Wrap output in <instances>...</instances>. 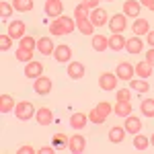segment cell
<instances>
[{
	"label": "cell",
	"instance_id": "cell-1",
	"mask_svg": "<svg viewBox=\"0 0 154 154\" xmlns=\"http://www.w3.org/2000/svg\"><path fill=\"white\" fill-rule=\"evenodd\" d=\"M35 107H33V103H29V101H23V103H19V105L14 107V115L21 119V121H27V119L35 117Z\"/></svg>",
	"mask_w": 154,
	"mask_h": 154
},
{
	"label": "cell",
	"instance_id": "cell-2",
	"mask_svg": "<svg viewBox=\"0 0 154 154\" xmlns=\"http://www.w3.org/2000/svg\"><path fill=\"white\" fill-rule=\"evenodd\" d=\"M134 74H136V66H134V64H130V62H119V64H117L115 76H117L119 80L130 82L131 78H134Z\"/></svg>",
	"mask_w": 154,
	"mask_h": 154
},
{
	"label": "cell",
	"instance_id": "cell-3",
	"mask_svg": "<svg viewBox=\"0 0 154 154\" xmlns=\"http://www.w3.org/2000/svg\"><path fill=\"white\" fill-rule=\"evenodd\" d=\"M125 27H128V17H125V14L119 12V14H115V17H111V21H109L111 33H123Z\"/></svg>",
	"mask_w": 154,
	"mask_h": 154
},
{
	"label": "cell",
	"instance_id": "cell-4",
	"mask_svg": "<svg viewBox=\"0 0 154 154\" xmlns=\"http://www.w3.org/2000/svg\"><path fill=\"white\" fill-rule=\"evenodd\" d=\"M84 148H86V140H84V136H80V134L72 136L70 140H68V150L70 152L80 154V152H84Z\"/></svg>",
	"mask_w": 154,
	"mask_h": 154
},
{
	"label": "cell",
	"instance_id": "cell-5",
	"mask_svg": "<svg viewBox=\"0 0 154 154\" xmlns=\"http://www.w3.org/2000/svg\"><path fill=\"white\" fill-rule=\"evenodd\" d=\"M25 33H27V25L23 23V21H12L11 25H8V35L12 37V39H23Z\"/></svg>",
	"mask_w": 154,
	"mask_h": 154
},
{
	"label": "cell",
	"instance_id": "cell-6",
	"mask_svg": "<svg viewBox=\"0 0 154 154\" xmlns=\"http://www.w3.org/2000/svg\"><path fill=\"white\" fill-rule=\"evenodd\" d=\"M33 88H35V93H39V95H49V93H51V80H49L48 76L41 74L39 78H35Z\"/></svg>",
	"mask_w": 154,
	"mask_h": 154
},
{
	"label": "cell",
	"instance_id": "cell-7",
	"mask_svg": "<svg viewBox=\"0 0 154 154\" xmlns=\"http://www.w3.org/2000/svg\"><path fill=\"white\" fill-rule=\"evenodd\" d=\"M43 74V64H39L35 60H31V62H27V66H25V76L27 78H39Z\"/></svg>",
	"mask_w": 154,
	"mask_h": 154
},
{
	"label": "cell",
	"instance_id": "cell-8",
	"mask_svg": "<svg viewBox=\"0 0 154 154\" xmlns=\"http://www.w3.org/2000/svg\"><path fill=\"white\" fill-rule=\"evenodd\" d=\"M54 58H56V62H62V64H66V62H70L72 60V49L70 45H56V49H54Z\"/></svg>",
	"mask_w": 154,
	"mask_h": 154
},
{
	"label": "cell",
	"instance_id": "cell-9",
	"mask_svg": "<svg viewBox=\"0 0 154 154\" xmlns=\"http://www.w3.org/2000/svg\"><path fill=\"white\" fill-rule=\"evenodd\" d=\"M62 11H64L62 0H48V2H45V14H48V17H51V19L62 17Z\"/></svg>",
	"mask_w": 154,
	"mask_h": 154
},
{
	"label": "cell",
	"instance_id": "cell-10",
	"mask_svg": "<svg viewBox=\"0 0 154 154\" xmlns=\"http://www.w3.org/2000/svg\"><path fill=\"white\" fill-rule=\"evenodd\" d=\"M99 86L103 88V91H115V86H117V76L115 74H101V78H99Z\"/></svg>",
	"mask_w": 154,
	"mask_h": 154
},
{
	"label": "cell",
	"instance_id": "cell-11",
	"mask_svg": "<svg viewBox=\"0 0 154 154\" xmlns=\"http://www.w3.org/2000/svg\"><path fill=\"white\" fill-rule=\"evenodd\" d=\"M140 11H142V4L138 0H125L123 2V14L125 17H140Z\"/></svg>",
	"mask_w": 154,
	"mask_h": 154
},
{
	"label": "cell",
	"instance_id": "cell-12",
	"mask_svg": "<svg viewBox=\"0 0 154 154\" xmlns=\"http://www.w3.org/2000/svg\"><path fill=\"white\" fill-rule=\"evenodd\" d=\"M37 49H39V54H43V56H54V41L49 39V37H39L37 39Z\"/></svg>",
	"mask_w": 154,
	"mask_h": 154
},
{
	"label": "cell",
	"instance_id": "cell-13",
	"mask_svg": "<svg viewBox=\"0 0 154 154\" xmlns=\"http://www.w3.org/2000/svg\"><path fill=\"white\" fill-rule=\"evenodd\" d=\"M35 119H37L39 125H49L54 121V113H51V109H48V107H39V111L35 113Z\"/></svg>",
	"mask_w": 154,
	"mask_h": 154
},
{
	"label": "cell",
	"instance_id": "cell-14",
	"mask_svg": "<svg viewBox=\"0 0 154 154\" xmlns=\"http://www.w3.org/2000/svg\"><path fill=\"white\" fill-rule=\"evenodd\" d=\"M125 131H130V134H140L142 131V121L136 117V115H128L125 117Z\"/></svg>",
	"mask_w": 154,
	"mask_h": 154
},
{
	"label": "cell",
	"instance_id": "cell-15",
	"mask_svg": "<svg viewBox=\"0 0 154 154\" xmlns=\"http://www.w3.org/2000/svg\"><path fill=\"white\" fill-rule=\"evenodd\" d=\"M125 37L121 35V33H113V35L109 37V48L113 49V51H121V49H125Z\"/></svg>",
	"mask_w": 154,
	"mask_h": 154
},
{
	"label": "cell",
	"instance_id": "cell-16",
	"mask_svg": "<svg viewBox=\"0 0 154 154\" xmlns=\"http://www.w3.org/2000/svg\"><path fill=\"white\" fill-rule=\"evenodd\" d=\"M76 29L80 33H84V35H91L93 29H95V25L91 21V17H84V19H76Z\"/></svg>",
	"mask_w": 154,
	"mask_h": 154
},
{
	"label": "cell",
	"instance_id": "cell-17",
	"mask_svg": "<svg viewBox=\"0 0 154 154\" xmlns=\"http://www.w3.org/2000/svg\"><path fill=\"white\" fill-rule=\"evenodd\" d=\"M107 14L103 8H95V11L91 12V21H93V25L95 27H105V23H107Z\"/></svg>",
	"mask_w": 154,
	"mask_h": 154
},
{
	"label": "cell",
	"instance_id": "cell-18",
	"mask_svg": "<svg viewBox=\"0 0 154 154\" xmlns=\"http://www.w3.org/2000/svg\"><path fill=\"white\" fill-rule=\"evenodd\" d=\"M113 113H115V115H119V117H128V115H131L130 101H117V103H115V107H113Z\"/></svg>",
	"mask_w": 154,
	"mask_h": 154
},
{
	"label": "cell",
	"instance_id": "cell-19",
	"mask_svg": "<svg viewBox=\"0 0 154 154\" xmlns=\"http://www.w3.org/2000/svg\"><path fill=\"white\" fill-rule=\"evenodd\" d=\"M131 29H134V33H136L138 37H140V35H148V31H150V23H148L146 19H140V17H138Z\"/></svg>",
	"mask_w": 154,
	"mask_h": 154
},
{
	"label": "cell",
	"instance_id": "cell-20",
	"mask_svg": "<svg viewBox=\"0 0 154 154\" xmlns=\"http://www.w3.org/2000/svg\"><path fill=\"white\" fill-rule=\"evenodd\" d=\"M125 49L130 51V54H140L144 49V43H142V39L136 35V37H131V39H128L125 41Z\"/></svg>",
	"mask_w": 154,
	"mask_h": 154
},
{
	"label": "cell",
	"instance_id": "cell-21",
	"mask_svg": "<svg viewBox=\"0 0 154 154\" xmlns=\"http://www.w3.org/2000/svg\"><path fill=\"white\" fill-rule=\"evenodd\" d=\"M86 121H88V115H84V113H74L70 117V125H72V130H84Z\"/></svg>",
	"mask_w": 154,
	"mask_h": 154
},
{
	"label": "cell",
	"instance_id": "cell-22",
	"mask_svg": "<svg viewBox=\"0 0 154 154\" xmlns=\"http://www.w3.org/2000/svg\"><path fill=\"white\" fill-rule=\"evenodd\" d=\"M14 107H17V105H14V101H12L11 95H2V97H0V113H2V115L11 113Z\"/></svg>",
	"mask_w": 154,
	"mask_h": 154
},
{
	"label": "cell",
	"instance_id": "cell-23",
	"mask_svg": "<svg viewBox=\"0 0 154 154\" xmlns=\"http://www.w3.org/2000/svg\"><path fill=\"white\" fill-rule=\"evenodd\" d=\"M68 76H70V78H82L84 76V66L80 62H70V66H68Z\"/></svg>",
	"mask_w": 154,
	"mask_h": 154
},
{
	"label": "cell",
	"instance_id": "cell-24",
	"mask_svg": "<svg viewBox=\"0 0 154 154\" xmlns=\"http://www.w3.org/2000/svg\"><path fill=\"white\" fill-rule=\"evenodd\" d=\"M136 74H138L140 78H150V76H152V66H150L148 62H138V64H136Z\"/></svg>",
	"mask_w": 154,
	"mask_h": 154
},
{
	"label": "cell",
	"instance_id": "cell-25",
	"mask_svg": "<svg viewBox=\"0 0 154 154\" xmlns=\"http://www.w3.org/2000/svg\"><path fill=\"white\" fill-rule=\"evenodd\" d=\"M125 138V128H111L109 130V140L113 144H121Z\"/></svg>",
	"mask_w": 154,
	"mask_h": 154
},
{
	"label": "cell",
	"instance_id": "cell-26",
	"mask_svg": "<svg viewBox=\"0 0 154 154\" xmlns=\"http://www.w3.org/2000/svg\"><path fill=\"white\" fill-rule=\"evenodd\" d=\"M109 48V39L105 35H93V49L97 51H105Z\"/></svg>",
	"mask_w": 154,
	"mask_h": 154
},
{
	"label": "cell",
	"instance_id": "cell-27",
	"mask_svg": "<svg viewBox=\"0 0 154 154\" xmlns=\"http://www.w3.org/2000/svg\"><path fill=\"white\" fill-rule=\"evenodd\" d=\"M12 6L19 12H29L33 11V0H12Z\"/></svg>",
	"mask_w": 154,
	"mask_h": 154
},
{
	"label": "cell",
	"instance_id": "cell-28",
	"mask_svg": "<svg viewBox=\"0 0 154 154\" xmlns=\"http://www.w3.org/2000/svg\"><path fill=\"white\" fill-rule=\"evenodd\" d=\"M130 88H131V91H136V93H140V95H144V93L150 91V84L144 82V80H134V78H131V80H130Z\"/></svg>",
	"mask_w": 154,
	"mask_h": 154
},
{
	"label": "cell",
	"instance_id": "cell-29",
	"mask_svg": "<svg viewBox=\"0 0 154 154\" xmlns=\"http://www.w3.org/2000/svg\"><path fill=\"white\" fill-rule=\"evenodd\" d=\"M49 33H54V35H68L66 27L62 25V21H60V19H54V21L49 23Z\"/></svg>",
	"mask_w": 154,
	"mask_h": 154
},
{
	"label": "cell",
	"instance_id": "cell-30",
	"mask_svg": "<svg viewBox=\"0 0 154 154\" xmlns=\"http://www.w3.org/2000/svg\"><path fill=\"white\" fill-rule=\"evenodd\" d=\"M140 109H142V115H146V117H154V99H144Z\"/></svg>",
	"mask_w": 154,
	"mask_h": 154
},
{
	"label": "cell",
	"instance_id": "cell-31",
	"mask_svg": "<svg viewBox=\"0 0 154 154\" xmlns=\"http://www.w3.org/2000/svg\"><path fill=\"white\" fill-rule=\"evenodd\" d=\"M33 51H35V49H25V48H19L14 56H17V60H19V62H31V60H33Z\"/></svg>",
	"mask_w": 154,
	"mask_h": 154
},
{
	"label": "cell",
	"instance_id": "cell-32",
	"mask_svg": "<svg viewBox=\"0 0 154 154\" xmlns=\"http://www.w3.org/2000/svg\"><path fill=\"white\" fill-rule=\"evenodd\" d=\"M148 144H150V140H148L146 136L136 134V138H134V148H138V150H146V148H148Z\"/></svg>",
	"mask_w": 154,
	"mask_h": 154
},
{
	"label": "cell",
	"instance_id": "cell-33",
	"mask_svg": "<svg viewBox=\"0 0 154 154\" xmlns=\"http://www.w3.org/2000/svg\"><path fill=\"white\" fill-rule=\"evenodd\" d=\"M19 48H25V49H37V39L31 35H25L19 43Z\"/></svg>",
	"mask_w": 154,
	"mask_h": 154
},
{
	"label": "cell",
	"instance_id": "cell-34",
	"mask_svg": "<svg viewBox=\"0 0 154 154\" xmlns=\"http://www.w3.org/2000/svg\"><path fill=\"white\" fill-rule=\"evenodd\" d=\"M105 119L107 117L97 111V107L93 109V111H88V121H93V123H97V125H99V123H105Z\"/></svg>",
	"mask_w": 154,
	"mask_h": 154
},
{
	"label": "cell",
	"instance_id": "cell-35",
	"mask_svg": "<svg viewBox=\"0 0 154 154\" xmlns=\"http://www.w3.org/2000/svg\"><path fill=\"white\" fill-rule=\"evenodd\" d=\"M11 48H12V37L6 35V33H2V35H0V49L6 51V49H11Z\"/></svg>",
	"mask_w": 154,
	"mask_h": 154
},
{
	"label": "cell",
	"instance_id": "cell-36",
	"mask_svg": "<svg viewBox=\"0 0 154 154\" xmlns=\"http://www.w3.org/2000/svg\"><path fill=\"white\" fill-rule=\"evenodd\" d=\"M12 11H14V6H11L6 0H0V14H2L4 19H6V17H11Z\"/></svg>",
	"mask_w": 154,
	"mask_h": 154
},
{
	"label": "cell",
	"instance_id": "cell-37",
	"mask_svg": "<svg viewBox=\"0 0 154 154\" xmlns=\"http://www.w3.org/2000/svg\"><path fill=\"white\" fill-rule=\"evenodd\" d=\"M74 17H76V19H84V17H91V14H88V8H86L84 4H78V6L74 8Z\"/></svg>",
	"mask_w": 154,
	"mask_h": 154
},
{
	"label": "cell",
	"instance_id": "cell-38",
	"mask_svg": "<svg viewBox=\"0 0 154 154\" xmlns=\"http://www.w3.org/2000/svg\"><path fill=\"white\" fill-rule=\"evenodd\" d=\"M97 111H99V113H101V115H109V113H111V111H113V107L109 105V103H107V101H103V103H99V105H97Z\"/></svg>",
	"mask_w": 154,
	"mask_h": 154
},
{
	"label": "cell",
	"instance_id": "cell-39",
	"mask_svg": "<svg viewBox=\"0 0 154 154\" xmlns=\"http://www.w3.org/2000/svg\"><path fill=\"white\" fill-rule=\"evenodd\" d=\"M131 99V91L130 88H121L117 91V101H130Z\"/></svg>",
	"mask_w": 154,
	"mask_h": 154
},
{
	"label": "cell",
	"instance_id": "cell-40",
	"mask_svg": "<svg viewBox=\"0 0 154 154\" xmlns=\"http://www.w3.org/2000/svg\"><path fill=\"white\" fill-rule=\"evenodd\" d=\"M99 2H101V0H82V4L88 8V11H95V8H99Z\"/></svg>",
	"mask_w": 154,
	"mask_h": 154
},
{
	"label": "cell",
	"instance_id": "cell-41",
	"mask_svg": "<svg viewBox=\"0 0 154 154\" xmlns=\"http://www.w3.org/2000/svg\"><path fill=\"white\" fill-rule=\"evenodd\" d=\"M37 150L35 148H31V146H21L19 150H17V154H35Z\"/></svg>",
	"mask_w": 154,
	"mask_h": 154
},
{
	"label": "cell",
	"instance_id": "cell-42",
	"mask_svg": "<svg viewBox=\"0 0 154 154\" xmlns=\"http://www.w3.org/2000/svg\"><path fill=\"white\" fill-rule=\"evenodd\" d=\"M146 62H148L150 66H154V48L146 51Z\"/></svg>",
	"mask_w": 154,
	"mask_h": 154
},
{
	"label": "cell",
	"instance_id": "cell-43",
	"mask_svg": "<svg viewBox=\"0 0 154 154\" xmlns=\"http://www.w3.org/2000/svg\"><path fill=\"white\" fill-rule=\"evenodd\" d=\"M140 4L146 6V8H150V11L154 12V0H140Z\"/></svg>",
	"mask_w": 154,
	"mask_h": 154
},
{
	"label": "cell",
	"instance_id": "cell-44",
	"mask_svg": "<svg viewBox=\"0 0 154 154\" xmlns=\"http://www.w3.org/2000/svg\"><path fill=\"white\" fill-rule=\"evenodd\" d=\"M56 152V148H49V146H43V148H39V154H54Z\"/></svg>",
	"mask_w": 154,
	"mask_h": 154
},
{
	"label": "cell",
	"instance_id": "cell-45",
	"mask_svg": "<svg viewBox=\"0 0 154 154\" xmlns=\"http://www.w3.org/2000/svg\"><path fill=\"white\" fill-rule=\"evenodd\" d=\"M146 39H148L150 48H154V31H148V35H146Z\"/></svg>",
	"mask_w": 154,
	"mask_h": 154
},
{
	"label": "cell",
	"instance_id": "cell-46",
	"mask_svg": "<svg viewBox=\"0 0 154 154\" xmlns=\"http://www.w3.org/2000/svg\"><path fill=\"white\" fill-rule=\"evenodd\" d=\"M150 144H152V146H154V136H152V138H150Z\"/></svg>",
	"mask_w": 154,
	"mask_h": 154
},
{
	"label": "cell",
	"instance_id": "cell-47",
	"mask_svg": "<svg viewBox=\"0 0 154 154\" xmlns=\"http://www.w3.org/2000/svg\"><path fill=\"white\" fill-rule=\"evenodd\" d=\"M109 2H113V0H109Z\"/></svg>",
	"mask_w": 154,
	"mask_h": 154
}]
</instances>
